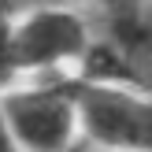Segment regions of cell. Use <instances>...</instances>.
Returning <instances> with one entry per match:
<instances>
[{"label": "cell", "mask_w": 152, "mask_h": 152, "mask_svg": "<svg viewBox=\"0 0 152 152\" xmlns=\"http://www.w3.org/2000/svg\"><path fill=\"white\" fill-rule=\"evenodd\" d=\"M0 111L19 152H67L82 141L74 82L48 78L34 86H7Z\"/></svg>", "instance_id": "6da1fadb"}, {"label": "cell", "mask_w": 152, "mask_h": 152, "mask_svg": "<svg viewBox=\"0 0 152 152\" xmlns=\"http://www.w3.org/2000/svg\"><path fill=\"white\" fill-rule=\"evenodd\" d=\"M78 130L93 152H152V93L74 82Z\"/></svg>", "instance_id": "7a4b0ae2"}, {"label": "cell", "mask_w": 152, "mask_h": 152, "mask_svg": "<svg viewBox=\"0 0 152 152\" xmlns=\"http://www.w3.org/2000/svg\"><path fill=\"white\" fill-rule=\"evenodd\" d=\"M89 45V26L74 7H34L11 22L15 74H56L82 63Z\"/></svg>", "instance_id": "3957f363"}, {"label": "cell", "mask_w": 152, "mask_h": 152, "mask_svg": "<svg viewBox=\"0 0 152 152\" xmlns=\"http://www.w3.org/2000/svg\"><path fill=\"white\" fill-rule=\"evenodd\" d=\"M15 78V56H11V19L0 11V93Z\"/></svg>", "instance_id": "277c9868"}, {"label": "cell", "mask_w": 152, "mask_h": 152, "mask_svg": "<svg viewBox=\"0 0 152 152\" xmlns=\"http://www.w3.org/2000/svg\"><path fill=\"white\" fill-rule=\"evenodd\" d=\"M0 152H19L15 141H11V130H7V123H4V111H0Z\"/></svg>", "instance_id": "5b68a950"}, {"label": "cell", "mask_w": 152, "mask_h": 152, "mask_svg": "<svg viewBox=\"0 0 152 152\" xmlns=\"http://www.w3.org/2000/svg\"><path fill=\"white\" fill-rule=\"evenodd\" d=\"M67 152H93V148H89L86 141H78V145H74V148H67Z\"/></svg>", "instance_id": "8992f818"}]
</instances>
